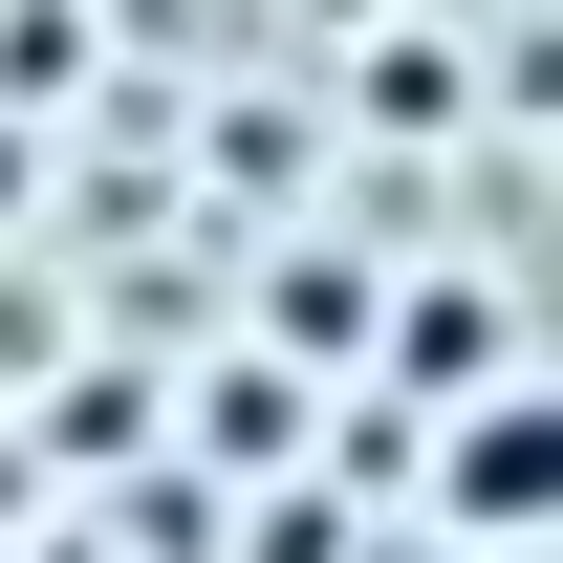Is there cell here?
<instances>
[{"label": "cell", "mask_w": 563, "mask_h": 563, "mask_svg": "<svg viewBox=\"0 0 563 563\" xmlns=\"http://www.w3.org/2000/svg\"><path fill=\"white\" fill-rule=\"evenodd\" d=\"M433 520H455L477 563H542L563 542V412H542V368L433 390Z\"/></svg>", "instance_id": "1"}, {"label": "cell", "mask_w": 563, "mask_h": 563, "mask_svg": "<svg viewBox=\"0 0 563 563\" xmlns=\"http://www.w3.org/2000/svg\"><path fill=\"white\" fill-rule=\"evenodd\" d=\"M498 368H520V303H498L477 261H455V282H412V303H390V390H498Z\"/></svg>", "instance_id": "2"}]
</instances>
